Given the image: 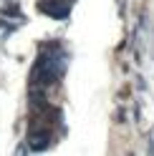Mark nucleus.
I'll use <instances>...</instances> for the list:
<instances>
[{
    "instance_id": "2",
    "label": "nucleus",
    "mask_w": 154,
    "mask_h": 156,
    "mask_svg": "<svg viewBox=\"0 0 154 156\" xmlns=\"http://www.w3.org/2000/svg\"><path fill=\"white\" fill-rule=\"evenodd\" d=\"M48 139H51L48 131H38V133H33L31 146H33V149H43V146H48Z\"/></svg>"
},
{
    "instance_id": "1",
    "label": "nucleus",
    "mask_w": 154,
    "mask_h": 156,
    "mask_svg": "<svg viewBox=\"0 0 154 156\" xmlns=\"http://www.w3.org/2000/svg\"><path fill=\"white\" fill-rule=\"evenodd\" d=\"M58 76H61V61L58 58H41L38 66H35V71H33V81L48 86V83H53Z\"/></svg>"
}]
</instances>
